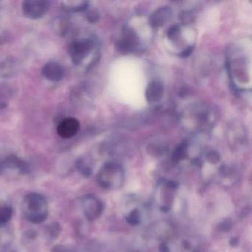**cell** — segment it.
I'll list each match as a JSON object with an SVG mask.
<instances>
[{"instance_id":"obj_18","label":"cell","mask_w":252,"mask_h":252,"mask_svg":"<svg viewBox=\"0 0 252 252\" xmlns=\"http://www.w3.org/2000/svg\"><path fill=\"white\" fill-rule=\"evenodd\" d=\"M139 212H138V211L136 210V209H135V210L132 211V212L129 214V216H128V222L133 224V225H135V224L139 222Z\"/></svg>"},{"instance_id":"obj_1","label":"cell","mask_w":252,"mask_h":252,"mask_svg":"<svg viewBox=\"0 0 252 252\" xmlns=\"http://www.w3.org/2000/svg\"><path fill=\"white\" fill-rule=\"evenodd\" d=\"M22 212L26 220L32 223L44 222L48 216V201L42 194L29 193L22 202Z\"/></svg>"},{"instance_id":"obj_11","label":"cell","mask_w":252,"mask_h":252,"mask_svg":"<svg viewBox=\"0 0 252 252\" xmlns=\"http://www.w3.org/2000/svg\"><path fill=\"white\" fill-rule=\"evenodd\" d=\"M88 3L83 1H64L62 2L63 9L69 12H79L88 8Z\"/></svg>"},{"instance_id":"obj_7","label":"cell","mask_w":252,"mask_h":252,"mask_svg":"<svg viewBox=\"0 0 252 252\" xmlns=\"http://www.w3.org/2000/svg\"><path fill=\"white\" fill-rule=\"evenodd\" d=\"M42 75L52 82H59L63 79L64 70L63 66L57 62H49L42 68Z\"/></svg>"},{"instance_id":"obj_3","label":"cell","mask_w":252,"mask_h":252,"mask_svg":"<svg viewBox=\"0 0 252 252\" xmlns=\"http://www.w3.org/2000/svg\"><path fill=\"white\" fill-rule=\"evenodd\" d=\"M94 46L95 44L91 39H82L73 41L68 49L72 63L76 66L82 65L89 54L92 52Z\"/></svg>"},{"instance_id":"obj_23","label":"cell","mask_w":252,"mask_h":252,"mask_svg":"<svg viewBox=\"0 0 252 252\" xmlns=\"http://www.w3.org/2000/svg\"><path fill=\"white\" fill-rule=\"evenodd\" d=\"M54 252H70L68 248L64 247V246H58L54 249Z\"/></svg>"},{"instance_id":"obj_12","label":"cell","mask_w":252,"mask_h":252,"mask_svg":"<svg viewBox=\"0 0 252 252\" xmlns=\"http://www.w3.org/2000/svg\"><path fill=\"white\" fill-rule=\"evenodd\" d=\"M13 209L6 202L0 200V225H5L11 219Z\"/></svg>"},{"instance_id":"obj_13","label":"cell","mask_w":252,"mask_h":252,"mask_svg":"<svg viewBox=\"0 0 252 252\" xmlns=\"http://www.w3.org/2000/svg\"><path fill=\"white\" fill-rule=\"evenodd\" d=\"M54 29L58 32L60 35L67 34L69 32V22L63 17L57 19L54 23Z\"/></svg>"},{"instance_id":"obj_19","label":"cell","mask_w":252,"mask_h":252,"mask_svg":"<svg viewBox=\"0 0 252 252\" xmlns=\"http://www.w3.org/2000/svg\"><path fill=\"white\" fill-rule=\"evenodd\" d=\"M50 235L55 237L58 235L60 233V225L57 223L51 224V226L49 227Z\"/></svg>"},{"instance_id":"obj_16","label":"cell","mask_w":252,"mask_h":252,"mask_svg":"<svg viewBox=\"0 0 252 252\" xmlns=\"http://www.w3.org/2000/svg\"><path fill=\"white\" fill-rule=\"evenodd\" d=\"M10 94L7 91V88L0 89V111H2L3 109L8 105L9 101Z\"/></svg>"},{"instance_id":"obj_10","label":"cell","mask_w":252,"mask_h":252,"mask_svg":"<svg viewBox=\"0 0 252 252\" xmlns=\"http://www.w3.org/2000/svg\"><path fill=\"white\" fill-rule=\"evenodd\" d=\"M5 169H15L20 173H27L29 171V166L27 163L20 158L16 156H8L3 158Z\"/></svg>"},{"instance_id":"obj_4","label":"cell","mask_w":252,"mask_h":252,"mask_svg":"<svg viewBox=\"0 0 252 252\" xmlns=\"http://www.w3.org/2000/svg\"><path fill=\"white\" fill-rule=\"evenodd\" d=\"M49 9V2L41 0H29L23 2L24 15L31 20L42 18Z\"/></svg>"},{"instance_id":"obj_15","label":"cell","mask_w":252,"mask_h":252,"mask_svg":"<svg viewBox=\"0 0 252 252\" xmlns=\"http://www.w3.org/2000/svg\"><path fill=\"white\" fill-rule=\"evenodd\" d=\"M76 169L79 170L82 175L84 176H89L91 174V169L83 160L79 159L76 161Z\"/></svg>"},{"instance_id":"obj_9","label":"cell","mask_w":252,"mask_h":252,"mask_svg":"<svg viewBox=\"0 0 252 252\" xmlns=\"http://www.w3.org/2000/svg\"><path fill=\"white\" fill-rule=\"evenodd\" d=\"M172 15V11L168 7H162L156 10L150 18V23L153 28L163 26Z\"/></svg>"},{"instance_id":"obj_5","label":"cell","mask_w":252,"mask_h":252,"mask_svg":"<svg viewBox=\"0 0 252 252\" xmlns=\"http://www.w3.org/2000/svg\"><path fill=\"white\" fill-rule=\"evenodd\" d=\"M82 206L85 217L90 221L98 219L104 211V204L102 202L92 195L84 197L82 200Z\"/></svg>"},{"instance_id":"obj_20","label":"cell","mask_w":252,"mask_h":252,"mask_svg":"<svg viewBox=\"0 0 252 252\" xmlns=\"http://www.w3.org/2000/svg\"><path fill=\"white\" fill-rule=\"evenodd\" d=\"M178 33H179V28L178 26H173L169 29V32H168V36L170 39L175 37V36H178Z\"/></svg>"},{"instance_id":"obj_24","label":"cell","mask_w":252,"mask_h":252,"mask_svg":"<svg viewBox=\"0 0 252 252\" xmlns=\"http://www.w3.org/2000/svg\"><path fill=\"white\" fill-rule=\"evenodd\" d=\"M5 165H4L3 159H0V174H2V172L5 170Z\"/></svg>"},{"instance_id":"obj_17","label":"cell","mask_w":252,"mask_h":252,"mask_svg":"<svg viewBox=\"0 0 252 252\" xmlns=\"http://www.w3.org/2000/svg\"><path fill=\"white\" fill-rule=\"evenodd\" d=\"M187 144L183 143L180 144L179 147L175 150L173 153V160L175 161L181 160L184 156H186V152H187Z\"/></svg>"},{"instance_id":"obj_8","label":"cell","mask_w":252,"mask_h":252,"mask_svg":"<svg viewBox=\"0 0 252 252\" xmlns=\"http://www.w3.org/2000/svg\"><path fill=\"white\" fill-rule=\"evenodd\" d=\"M164 88L161 82L154 81L150 82L146 89V98L149 102L156 103L161 100Z\"/></svg>"},{"instance_id":"obj_22","label":"cell","mask_w":252,"mask_h":252,"mask_svg":"<svg viewBox=\"0 0 252 252\" xmlns=\"http://www.w3.org/2000/svg\"><path fill=\"white\" fill-rule=\"evenodd\" d=\"M209 160H210L211 162H217L219 159V156L217 153H210L209 154Z\"/></svg>"},{"instance_id":"obj_14","label":"cell","mask_w":252,"mask_h":252,"mask_svg":"<svg viewBox=\"0 0 252 252\" xmlns=\"http://www.w3.org/2000/svg\"><path fill=\"white\" fill-rule=\"evenodd\" d=\"M136 43V38L134 36L133 32H128L126 33L125 39L122 40V45L125 47V48H128V49L135 46Z\"/></svg>"},{"instance_id":"obj_21","label":"cell","mask_w":252,"mask_h":252,"mask_svg":"<svg viewBox=\"0 0 252 252\" xmlns=\"http://www.w3.org/2000/svg\"><path fill=\"white\" fill-rule=\"evenodd\" d=\"M192 51H193L192 47H188V48H186V49L184 50V51H183L182 53H181V57H188V56H189L190 54H191V52H192Z\"/></svg>"},{"instance_id":"obj_6","label":"cell","mask_w":252,"mask_h":252,"mask_svg":"<svg viewBox=\"0 0 252 252\" xmlns=\"http://www.w3.org/2000/svg\"><path fill=\"white\" fill-rule=\"evenodd\" d=\"M80 129V124L75 118H66L57 126V134L62 138L67 139L73 138Z\"/></svg>"},{"instance_id":"obj_2","label":"cell","mask_w":252,"mask_h":252,"mask_svg":"<svg viewBox=\"0 0 252 252\" xmlns=\"http://www.w3.org/2000/svg\"><path fill=\"white\" fill-rule=\"evenodd\" d=\"M123 175V170L119 165L108 163L98 173V181L104 188H117L122 186Z\"/></svg>"}]
</instances>
